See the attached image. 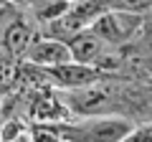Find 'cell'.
<instances>
[{
  "mask_svg": "<svg viewBox=\"0 0 152 142\" xmlns=\"http://www.w3.org/2000/svg\"><path fill=\"white\" fill-rule=\"evenodd\" d=\"M56 127L64 142H122L134 122L122 114H89L71 117Z\"/></svg>",
  "mask_w": 152,
  "mask_h": 142,
  "instance_id": "6da1fadb",
  "label": "cell"
},
{
  "mask_svg": "<svg viewBox=\"0 0 152 142\" xmlns=\"http://www.w3.org/2000/svg\"><path fill=\"white\" fill-rule=\"evenodd\" d=\"M89 31L109 46H124L129 43L140 31H145V13L129 10V8H107L94 18Z\"/></svg>",
  "mask_w": 152,
  "mask_h": 142,
  "instance_id": "7a4b0ae2",
  "label": "cell"
},
{
  "mask_svg": "<svg viewBox=\"0 0 152 142\" xmlns=\"http://www.w3.org/2000/svg\"><path fill=\"white\" fill-rule=\"evenodd\" d=\"M61 102L69 107L74 117H89V114H107V109L114 102V91L104 79L79 89H58Z\"/></svg>",
  "mask_w": 152,
  "mask_h": 142,
  "instance_id": "3957f363",
  "label": "cell"
},
{
  "mask_svg": "<svg viewBox=\"0 0 152 142\" xmlns=\"http://www.w3.org/2000/svg\"><path fill=\"white\" fill-rule=\"evenodd\" d=\"M31 99H28V114H31L33 122L38 124H61V122L71 119V112L58 97V89L53 86H41V89H33Z\"/></svg>",
  "mask_w": 152,
  "mask_h": 142,
  "instance_id": "277c9868",
  "label": "cell"
},
{
  "mask_svg": "<svg viewBox=\"0 0 152 142\" xmlns=\"http://www.w3.org/2000/svg\"><path fill=\"white\" fill-rule=\"evenodd\" d=\"M36 36H38L36 23L31 20V15H28V13H15V15L5 23V28L0 31V48L8 51L13 59L20 61Z\"/></svg>",
  "mask_w": 152,
  "mask_h": 142,
  "instance_id": "5b68a950",
  "label": "cell"
},
{
  "mask_svg": "<svg viewBox=\"0 0 152 142\" xmlns=\"http://www.w3.org/2000/svg\"><path fill=\"white\" fill-rule=\"evenodd\" d=\"M43 74L53 89H79L104 79V74L99 69L86 64H76V61H66V64L53 66V69H43Z\"/></svg>",
  "mask_w": 152,
  "mask_h": 142,
  "instance_id": "8992f818",
  "label": "cell"
},
{
  "mask_svg": "<svg viewBox=\"0 0 152 142\" xmlns=\"http://www.w3.org/2000/svg\"><path fill=\"white\" fill-rule=\"evenodd\" d=\"M20 61H28V64L38 66V69H53V66L71 61V53L64 41L51 38V36H36Z\"/></svg>",
  "mask_w": 152,
  "mask_h": 142,
  "instance_id": "52a82bcc",
  "label": "cell"
},
{
  "mask_svg": "<svg viewBox=\"0 0 152 142\" xmlns=\"http://www.w3.org/2000/svg\"><path fill=\"white\" fill-rule=\"evenodd\" d=\"M66 46H69L71 61H76V64H86V66H94L99 61V56L109 48V43H104L96 33H91L89 28L81 31V33H76Z\"/></svg>",
  "mask_w": 152,
  "mask_h": 142,
  "instance_id": "ba28073f",
  "label": "cell"
},
{
  "mask_svg": "<svg viewBox=\"0 0 152 142\" xmlns=\"http://www.w3.org/2000/svg\"><path fill=\"white\" fill-rule=\"evenodd\" d=\"M28 135H31V142H64L56 124H38V122H33V127H28Z\"/></svg>",
  "mask_w": 152,
  "mask_h": 142,
  "instance_id": "9c48e42d",
  "label": "cell"
},
{
  "mask_svg": "<svg viewBox=\"0 0 152 142\" xmlns=\"http://www.w3.org/2000/svg\"><path fill=\"white\" fill-rule=\"evenodd\" d=\"M26 122L18 119V117H10V119H5L3 124H0V142H10L13 137H18L20 132H26Z\"/></svg>",
  "mask_w": 152,
  "mask_h": 142,
  "instance_id": "30bf717a",
  "label": "cell"
},
{
  "mask_svg": "<svg viewBox=\"0 0 152 142\" xmlns=\"http://www.w3.org/2000/svg\"><path fill=\"white\" fill-rule=\"evenodd\" d=\"M122 142H152V122L140 124V127L134 124L129 132H127V137Z\"/></svg>",
  "mask_w": 152,
  "mask_h": 142,
  "instance_id": "8fae6325",
  "label": "cell"
},
{
  "mask_svg": "<svg viewBox=\"0 0 152 142\" xmlns=\"http://www.w3.org/2000/svg\"><path fill=\"white\" fill-rule=\"evenodd\" d=\"M122 3H124V8L137 10V13H147L152 8V0H122Z\"/></svg>",
  "mask_w": 152,
  "mask_h": 142,
  "instance_id": "7c38bea8",
  "label": "cell"
},
{
  "mask_svg": "<svg viewBox=\"0 0 152 142\" xmlns=\"http://www.w3.org/2000/svg\"><path fill=\"white\" fill-rule=\"evenodd\" d=\"M10 142H31V135H28V130H26V132H20L18 137H13Z\"/></svg>",
  "mask_w": 152,
  "mask_h": 142,
  "instance_id": "4fadbf2b",
  "label": "cell"
},
{
  "mask_svg": "<svg viewBox=\"0 0 152 142\" xmlns=\"http://www.w3.org/2000/svg\"><path fill=\"white\" fill-rule=\"evenodd\" d=\"M147 26H152V8L145 13V28H147Z\"/></svg>",
  "mask_w": 152,
  "mask_h": 142,
  "instance_id": "5bb4252c",
  "label": "cell"
},
{
  "mask_svg": "<svg viewBox=\"0 0 152 142\" xmlns=\"http://www.w3.org/2000/svg\"><path fill=\"white\" fill-rule=\"evenodd\" d=\"M0 94H3V86H0Z\"/></svg>",
  "mask_w": 152,
  "mask_h": 142,
  "instance_id": "9a60e30c",
  "label": "cell"
},
{
  "mask_svg": "<svg viewBox=\"0 0 152 142\" xmlns=\"http://www.w3.org/2000/svg\"><path fill=\"white\" fill-rule=\"evenodd\" d=\"M71 3H76V0H71Z\"/></svg>",
  "mask_w": 152,
  "mask_h": 142,
  "instance_id": "2e32d148",
  "label": "cell"
}]
</instances>
